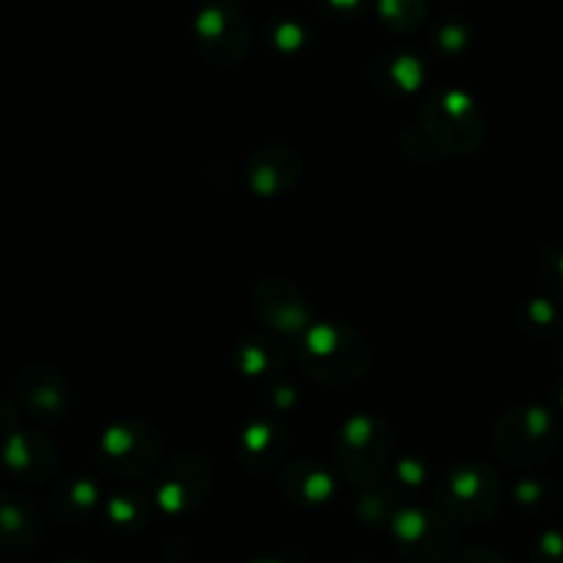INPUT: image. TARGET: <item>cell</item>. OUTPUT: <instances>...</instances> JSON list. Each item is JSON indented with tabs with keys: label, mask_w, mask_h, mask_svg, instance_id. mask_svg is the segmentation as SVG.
Masks as SVG:
<instances>
[{
	"label": "cell",
	"mask_w": 563,
	"mask_h": 563,
	"mask_svg": "<svg viewBox=\"0 0 563 563\" xmlns=\"http://www.w3.org/2000/svg\"><path fill=\"white\" fill-rule=\"evenodd\" d=\"M297 344V361L308 377L328 385L355 383L372 363L368 341L350 324L317 322L306 330Z\"/></svg>",
	"instance_id": "1"
},
{
	"label": "cell",
	"mask_w": 563,
	"mask_h": 563,
	"mask_svg": "<svg viewBox=\"0 0 563 563\" xmlns=\"http://www.w3.org/2000/svg\"><path fill=\"white\" fill-rule=\"evenodd\" d=\"M394 454V427L377 412H355L346 418L333 443V467L344 482L372 487Z\"/></svg>",
	"instance_id": "2"
},
{
	"label": "cell",
	"mask_w": 563,
	"mask_h": 563,
	"mask_svg": "<svg viewBox=\"0 0 563 563\" xmlns=\"http://www.w3.org/2000/svg\"><path fill=\"white\" fill-rule=\"evenodd\" d=\"M418 130L443 157H449V154L473 152L482 143L484 124L476 102L465 91L440 88L423 102Z\"/></svg>",
	"instance_id": "3"
},
{
	"label": "cell",
	"mask_w": 563,
	"mask_h": 563,
	"mask_svg": "<svg viewBox=\"0 0 563 563\" xmlns=\"http://www.w3.org/2000/svg\"><path fill=\"white\" fill-rule=\"evenodd\" d=\"M434 509L451 522H482L498 511L500 478L484 462H456L434 484Z\"/></svg>",
	"instance_id": "4"
},
{
	"label": "cell",
	"mask_w": 563,
	"mask_h": 563,
	"mask_svg": "<svg viewBox=\"0 0 563 563\" xmlns=\"http://www.w3.org/2000/svg\"><path fill=\"white\" fill-rule=\"evenodd\" d=\"M163 460V434L141 418H115L99 434V467L115 478H143Z\"/></svg>",
	"instance_id": "5"
},
{
	"label": "cell",
	"mask_w": 563,
	"mask_h": 563,
	"mask_svg": "<svg viewBox=\"0 0 563 563\" xmlns=\"http://www.w3.org/2000/svg\"><path fill=\"white\" fill-rule=\"evenodd\" d=\"M196 47L212 66H240L251 49L253 25L245 9L236 3H207L192 20Z\"/></svg>",
	"instance_id": "6"
},
{
	"label": "cell",
	"mask_w": 563,
	"mask_h": 563,
	"mask_svg": "<svg viewBox=\"0 0 563 563\" xmlns=\"http://www.w3.org/2000/svg\"><path fill=\"white\" fill-rule=\"evenodd\" d=\"M388 533L401 559L412 563L443 561L456 542L454 522L423 504H401L390 517Z\"/></svg>",
	"instance_id": "7"
},
{
	"label": "cell",
	"mask_w": 563,
	"mask_h": 563,
	"mask_svg": "<svg viewBox=\"0 0 563 563\" xmlns=\"http://www.w3.org/2000/svg\"><path fill=\"white\" fill-rule=\"evenodd\" d=\"M214 484L212 465L196 451H181L163 462L148 487V498L165 515H190L209 498Z\"/></svg>",
	"instance_id": "8"
},
{
	"label": "cell",
	"mask_w": 563,
	"mask_h": 563,
	"mask_svg": "<svg viewBox=\"0 0 563 563\" xmlns=\"http://www.w3.org/2000/svg\"><path fill=\"white\" fill-rule=\"evenodd\" d=\"M555 423L544 407L528 405L509 410L495 423V451L515 465L548 460L555 445Z\"/></svg>",
	"instance_id": "9"
},
{
	"label": "cell",
	"mask_w": 563,
	"mask_h": 563,
	"mask_svg": "<svg viewBox=\"0 0 563 563\" xmlns=\"http://www.w3.org/2000/svg\"><path fill=\"white\" fill-rule=\"evenodd\" d=\"M251 308L258 322L284 339H302L317 324L308 297L286 278H264L251 289Z\"/></svg>",
	"instance_id": "10"
},
{
	"label": "cell",
	"mask_w": 563,
	"mask_h": 563,
	"mask_svg": "<svg viewBox=\"0 0 563 563\" xmlns=\"http://www.w3.org/2000/svg\"><path fill=\"white\" fill-rule=\"evenodd\" d=\"M16 399L25 405L36 421L42 423H60L69 418L75 396H71L69 383L55 366L44 361H33L16 374L14 379Z\"/></svg>",
	"instance_id": "11"
},
{
	"label": "cell",
	"mask_w": 563,
	"mask_h": 563,
	"mask_svg": "<svg viewBox=\"0 0 563 563\" xmlns=\"http://www.w3.org/2000/svg\"><path fill=\"white\" fill-rule=\"evenodd\" d=\"M0 460L16 478L31 484H42L58 471V445L44 432L33 427H14L3 432L0 440Z\"/></svg>",
	"instance_id": "12"
},
{
	"label": "cell",
	"mask_w": 563,
	"mask_h": 563,
	"mask_svg": "<svg viewBox=\"0 0 563 563\" xmlns=\"http://www.w3.org/2000/svg\"><path fill=\"white\" fill-rule=\"evenodd\" d=\"M234 454L242 471L247 473L267 476V473L280 471L286 465V454H289V434H286V427L273 416L251 418L236 432Z\"/></svg>",
	"instance_id": "13"
},
{
	"label": "cell",
	"mask_w": 563,
	"mask_h": 563,
	"mask_svg": "<svg viewBox=\"0 0 563 563\" xmlns=\"http://www.w3.org/2000/svg\"><path fill=\"white\" fill-rule=\"evenodd\" d=\"M302 159L284 143H267L256 148L245 163V181L256 196L280 198L300 181Z\"/></svg>",
	"instance_id": "14"
},
{
	"label": "cell",
	"mask_w": 563,
	"mask_h": 563,
	"mask_svg": "<svg viewBox=\"0 0 563 563\" xmlns=\"http://www.w3.org/2000/svg\"><path fill=\"white\" fill-rule=\"evenodd\" d=\"M278 489L291 506L300 509H322L335 495V476L319 460H286L278 471Z\"/></svg>",
	"instance_id": "15"
},
{
	"label": "cell",
	"mask_w": 563,
	"mask_h": 563,
	"mask_svg": "<svg viewBox=\"0 0 563 563\" xmlns=\"http://www.w3.org/2000/svg\"><path fill=\"white\" fill-rule=\"evenodd\" d=\"M44 526L36 504L20 489H0V548L27 553L42 539Z\"/></svg>",
	"instance_id": "16"
},
{
	"label": "cell",
	"mask_w": 563,
	"mask_h": 563,
	"mask_svg": "<svg viewBox=\"0 0 563 563\" xmlns=\"http://www.w3.org/2000/svg\"><path fill=\"white\" fill-rule=\"evenodd\" d=\"M104 493L93 478L71 476L55 484L49 493V511L64 522H80L91 511L102 509Z\"/></svg>",
	"instance_id": "17"
},
{
	"label": "cell",
	"mask_w": 563,
	"mask_h": 563,
	"mask_svg": "<svg viewBox=\"0 0 563 563\" xmlns=\"http://www.w3.org/2000/svg\"><path fill=\"white\" fill-rule=\"evenodd\" d=\"M372 75L383 88L410 93L427 80V64L410 49H385L372 60Z\"/></svg>",
	"instance_id": "18"
},
{
	"label": "cell",
	"mask_w": 563,
	"mask_h": 563,
	"mask_svg": "<svg viewBox=\"0 0 563 563\" xmlns=\"http://www.w3.org/2000/svg\"><path fill=\"white\" fill-rule=\"evenodd\" d=\"M234 366L245 377L275 379L284 374V352L273 339L262 333L242 335L234 346Z\"/></svg>",
	"instance_id": "19"
},
{
	"label": "cell",
	"mask_w": 563,
	"mask_h": 563,
	"mask_svg": "<svg viewBox=\"0 0 563 563\" xmlns=\"http://www.w3.org/2000/svg\"><path fill=\"white\" fill-rule=\"evenodd\" d=\"M152 498L137 489H119L102 500V517L115 531H141L152 520Z\"/></svg>",
	"instance_id": "20"
},
{
	"label": "cell",
	"mask_w": 563,
	"mask_h": 563,
	"mask_svg": "<svg viewBox=\"0 0 563 563\" xmlns=\"http://www.w3.org/2000/svg\"><path fill=\"white\" fill-rule=\"evenodd\" d=\"M401 500L396 498L388 484L377 482L372 487H361V495L355 498V515L372 528H388L390 517L399 509Z\"/></svg>",
	"instance_id": "21"
},
{
	"label": "cell",
	"mask_w": 563,
	"mask_h": 563,
	"mask_svg": "<svg viewBox=\"0 0 563 563\" xmlns=\"http://www.w3.org/2000/svg\"><path fill=\"white\" fill-rule=\"evenodd\" d=\"M429 478H432V467L427 462L418 460V456H405V460H399L390 467L388 487L401 500L405 493H421V489H427Z\"/></svg>",
	"instance_id": "22"
},
{
	"label": "cell",
	"mask_w": 563,
	"mask_h": 563,
	"mask_svg": "<svg viewBox=\"0 0 563 563\" xmlns=\"http://www.w3.org/2000/svg\"><path fill=\"white\" fill-rule=\"evenodd\" d=\"M379 16L396 33H410L427 20V3L421 0H385L379 3Z\"/></svg>",
	"instance_id": "23"
},
{
	"label": "cell",
	"mask_w": 563,
	"mask_h": 563,
	"mask_svg": "<svg viewBox=\"0 0 563 563\" xmlns=\"http://www.w3.org/2000/svg\"><path fill=\"white\" fill-rule=\"evenodd\" d=\"M467 38H471V27H467V22L456 14L443 16V20L432 25V42L438 44L440 49H445V53L462 49L467 44Z\"/></svg>",
	"instance_id": "24"
},
{
	"label": "cell",
	"mask_w": 563,
	"mask_h": 563,
	"mask_svg": "<svg viewBox=\"0 0 563 563\" xmlns=\"http://www.w3.org/2000/svg\"><path fill=\"white\" fill-rule=\"evenodd\" d=\"M264 401H267L275 412H286L289 407L297 405V388L284 377V374H280V377H275L273 383L267 385Z\"/></svg>",
	"instance_id": "25"
},
{
	"label": "cell",
	"mask_w": 563,
	"mask_h": 563,
	"mask_svg": "<svg viewBox=\"0 0 563 563\" xmlns=\"http://www.w3.org/2000/svg\"><path fill=\"white\" fill-rule=\"evenodd\" d=\"M520 317L528 330H550L555 324V308L544 300H533L522 308Z\"/></svg>",
	"instance_id": "26"
},
{
	"label": "cell",
	"mask_w": 563,
	"mask_h": 563,
	"mask_svg": "<svg viewBox=\"0 0 563 563\" xmlns=\"http://www.w3.org/2000/svg\"><path fill=\"white\" fill-rule=\"evenodd\" d=\"M302 38H306V31H302L300 22L295 20H278L275 22V44L284 49L300 47Z\"/></svg>",
	"instance_id": "27"
},
{
	"label": "cell",
	"mask_w": 563,
	"mask_h": 563,
	"mask_svg": "<svg viewBox=\"0 0 563 563\" xmlns=\"http://www.w3.org/2000/svg\"><path fill=\"white\" fill-rule=\"evenodd\" d=\"M451 563H506V561L487 548H467L462 550V553H456Z\"/></svg>",
	"instance_id": "28"
},
{
	"label": "cell",
	"mask_w": 563,
	"mask_h": 563,
	"mask_svg": "<svg viewBox=\"0 0 563 563\" xmlns=\"http://www.w3.org/2000/svg\"><path fill=\"white\" fill-rule=\"evenodd\" d=\"M247 563H284V561H278V559H269V555H264V559H251Z\"/></svg>",
	"instance_id": "29"
},
{
	"label": "cell",
	"mask_w": 563,
	"mask_h": 563,
	"mask_svg": "<svg viewBox=\"0 0 563 563\" xmlns=\"http://www.w3.org/2000/svg\"><path fill=\"white\" fill-rule=\"evenodd\" d=\"M350 563H379L377 559H366V555H357V559H352Z\"/></svg>",
	"instance_id": "30"
},
{
	"label": "cell",
	"mask_w": 563,
	"mask_h": 563,
	"mask_svg": "<svg viewBox=\"0 0 563 563\" xmlns=\"http://www.w3.org/2000/svg\"><path fill=\"white\" fill-rule=\"evenodd\" d=\"M55 563H93V561H80V559H69V561H55Z\"/></svg>",
	"instance_id": "31"
}]
</instances>
